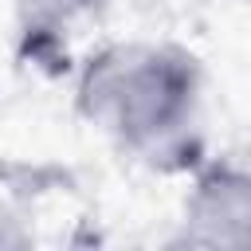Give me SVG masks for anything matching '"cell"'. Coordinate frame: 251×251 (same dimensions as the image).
<instances>
[{
    "mask_svg": "<svg viewBox=\"0 0 251 251\" xmlns=\"http://www.w3.org/2000/svg\"><path fill=\"white\" fill-rule=\"evenodd\" d=\"M192 98V67L153 47H114L98 55L82 78L90 118L118 129L129 145L173 133Z\"/></svg>",
    "mask_w": 251,
    "mask_h": 251,
    "instance_id": "1",
    "label": "cell"
},
{
    "mask_svg": "<svg viewBox=\"0 0 251 251\" xmlns=\"http://www.w3.org/2000/svg\"><path fill=\"white\" fill-rule=\"evenodd\" d=\"M196 243H251V176L208 173L188 204Z\"/></svg>",
    "mask_w": 251,
    "mask_h": 251,
    "instance_id": "2",
    "label": "cell"
}]
</instances>
